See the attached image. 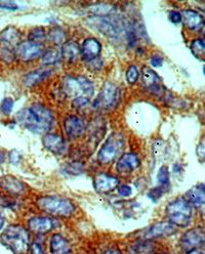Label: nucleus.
I'll use <instances>...</instances> for the list:
<instances>
[{"label":"nucleus","mask_w":205,"mask_h":254,"mask_svg":"<svg viewBox=\"0 0 205 254\" xmlns=\"http://www.w3.org/2000/svg\"><path fill=\"white\" fill-rule=\"evenodd\" d=\"M18 120L27 129L35 133L50 131L55 124V117L51 110L41 104H34L20 111Z\"/></svg>","instance_id":"nucleus-1"},{"label":"nucleus","mask_w":205,"mask_h":254,"mask_svg":"<svg viewBox=\"0 0 205 254\" xmlns=\"http://www.w3.org/2000/svg\"><path fill=\"white\" fill-rule=\"evenodd\" d=\"M0 242L14 254H27L30 250V234L22 226L10 225L0 235Z\"/></svg>","instance_id":"nucleus-2"},{"label":"nucleus","mask_w":205,"mask_h":254,"mask_svg":"<svg viewBox=\"0 0 205 254\" xmlns=\"http://www.w3.org/2000/svg\"><path fill=\"white\" fill-rule=\"evenodd\" d=\"M165 213L170 224L181 228H185L190 225L193 216L190 202L184 198H178L171 201L166 206Z\"/></svg>","instance_id":"nucleus-3"},{"label":"nucleus","mask_w":205,"mask_h":254,"mask_svg":"<svg viewBox=\"0 0 205 254\" xmlns=\"http://www.w3.org/2000/svg\"><path fill=\"white\" fill-rule=\"evenodd\" d=\"M63 91L71 98L72 101L76 100H90L93 95V85L87 78L83 76L67 77L63 82Z\"/></svg>","instance_id":"nucleus-4"},{"label":"nucleus","mask_w":205,"mask_h":254,"mask_svg":"<svg viewBox=\"0 0 205 254\" xmlns=\"http://www.w3.org/2000/svg\"><path fill=\"white\" fill-rule=\"evenodd\" d=\"M37 206L42 211L59 217H69L75 210L70 200L61 197H41L37 200Z\"/></svg>","instance_id":"nucleus-5"},{"label":"nucleus","mask_w":205,"mask_h":254,"mask_svg":"<svg viewBox=\"0 0 205 254\" xmlns=\"http://www.w3.org/2000/svg\"><path fill=\"white\" fill-rule=\"evenodd\" d=\"M124 149L123 136L115 132L110 135L104 142L98 154V160L101 164H109L113 162L117 157L120 156Z\"/></svg>","instance_id":"nucleus-6"},{"label":"nucleus","mask_w":205,"mask_h":254,"mask_svg":"<svg viewBox=\"0 0 205 254\" xmlns=\"http://www.w3.org/2000/svg\"><path fill=\"white\" fill-rule=\"evenodd\" d=\"M119 100V88L114 83L107 82L102 87L96 102H94V107L104 110H112L118 105Z\"/></svg>","instance_id":"nucleus-7"},{"label":"nucleus","mask_w":205,"mask_h":254,"mask_svg":"<svg viewBox=\"0 0 205 254\" xmlns=\"http://www.w3.org/2000/svg\"><path fill=\"white\" fill-rule=\"evenodd\" d=\"M179 244L181 249L186 252L198 249L205 244V230L202 228H195L186 232L181 237Z\"/></svg>","instance_id":"nucleus-8"},{"label":"nucleus","mask_w":205,"mask_h":254,"mask_svg":"<svg viewBox=\"0 0 205 254\" xmlns=\"http://www.w3.org/2000/svg\"><path fill=\"white\" fill-rule=\"evenodd\" d=\"M125 24L111 17H97L96 27L111 38H118L125 32Z\"/></svg>","instance_id":"nucleus-9"},{"label":"nucleus","mask_w":205,"mask_h":254,"mask_svg":"<svg viewBox=\"0 0 205 254\" xmlns=\"http://www.w3.org/2000/svg\"><path fill=\"white\" fill-rule=\"evenodd\" d=\"M177 232V227L173 226L170 222H157L146 229L140 234V239L144 241H149L157 238H163L171 236Z\"/></svg>","instance_id":"nucleus-10"},{"label":"nucleus","mask_w":205,"mask_h":254,"mask_svg":"<svg viewBox=\"0 0 205 254\" xmlns=\"http://www.w3.org/2000/svg\"><path fill=\"white\" fill-rule=\"evenodd\" d=\"M141 81H143L145 88L153 94L157 95V97H161L163 94L161 78L151 68L145 67L141 70Z\"/></svg>","instance_id":"nucleus-11"},{"label":"nucleus","mask_w":205,"mask_h":254,"mask_svg":"<svg viewBox=\"0 0 205 254\" xmlns=\"http://www.w3.org/2000/svg\"><path fill=\"white\" fill-rule=\"evenodd\" d=\"M44 54L43 46L40 43H35L32 41L21 42L17 47V57L24 61H33Z\"/></svg>","instance_id":"nucleus-12"},{"label":"nucleus","mask_w":205,"mask_h":254,"mask_svg":"<svg viewBox=\"0 0 205 254\" xmlns=\"http://www.w3.org/2000/svg\"><path fill=\"white\" fill-rule=\"evenodd\" d=\"M64 130L68 137L78 138L85 132L84 121L77 116H68L64 121Z\"/></svg>","instance_id":"nucleus-13"},{"label":"nucleus","mask_w":205,"mask_h":254,"mask_svg":"<svg viewBox=\"0 0 205 254\" xmlns=\"http://www.w3.org/2000/svg\"><path fill=\"white\" fill-rule=\"evenodd\" d=\"M0 188L11 196H20L25 193V185L12 176L0 177Z\"/></svg>","instance_id":"nucleus-14"},{"label":"nucleus","mask_w":205,"mask_h":254,"mask_svg":"<svg viewBox=\"0 0 205 254\" xmlns=\"http://www.w3.org/2000/svg\"><path fill=\"white\" fill-rule=\"evenodd\" d=\"M119 181L117 178L109 176L107 173H99L93 180V186L97 192L108 193L118 187Z\"/></svg>","instance_id":"nucleus-15"},{"label":"nucleus","mask_w":205,"mask_h":254,"mask_svg":"<svg viewBox=\"0 0 205 254\" xmlns=\"http://www.w3.org/2000/svg\"><path fill=\"white\" fill-rule=\"evenodd\" d=\"M140 165V160L137 154L128 153L123 155L117 162V171L123 176L132 173Z\"/></svg>","instance_id":"nucleus-16"},{"label":"nucleus","mask_w":205,"mask_h":254,"mask_svg":"<svg viewBox=\"0 0 205 254\" xmlns=\"http://www.w3.org/2000/svg\"><path fill=\"white\" fill-rule=\"evenodd\" d=\"M28 227H29V230L32 233L41 235V234L51 232L55 227V222L50 217L36 216L29 219Z\"/></svg>","instance_id":"nucleus-17"},{"label":"nucleus","mask_w":205,"mask_h":254,"mask_svg":"<svg viewBox=\"0 0 205 254\" xmlns=\"http://www.w3.org/2000/svg\"><path fill=\"white\" fill-rule=\"evenodd\" d=\"M187 200L205 214V184H198L187 193Z\"/></svg>","instance_id":"nucleus-18"},{"label":"nucleus","mask_w":205,"mask_h":254,"mask_svg":"<svg viewBox=\"0 0 205 254\" xmlns=\"http://www.w3.org/2000/svg\"><path fill=\"white\" fill-rule=\"evenodd\" d=\"M44 147L54 154H63L67 150V144L62 136L55 133H47L43 137Z\"/></svg>","instance_id":"nucleus-19"},{"label":"nucleus","mask_w":205,"mask_h":254,"mask_svg":"<svg viewBox=\"0 0 205 254\" xmlns=\"http://www.w3.org/2000/svg\"><path fill=\"white\" fill-rule=\"evenodd\" d=\"M182 14V21L184 22L185 26L189 29L197 31L202 29L205 26V22L202 15L192 9H186L181 12Z\"/></svg>","instance_id":"nucleus-20"},{"label":"nucleus","mask_w":205,"mask_h":254,"mask_svg":"<svg viewBox=\"0 0 205 254\" xmlns=\"http://www.w3.org/2000/svg\"><path fill=\"white\" fill-rule=\"evenodd\" d=\"M102 51V45L96 38H88L84 40L81 47V56L85 61H92L98 59Z\"/></svg>","instance_id":"nucleus-21"},{"label":"nucleus","mask_w":205,"mask_h":254,"mask_svg":"<svg viewBox=\"0 0 205 254\" xmlns=\"http://www.w3.org/2000/svg\"><path fill=\"white\" fill-rule=\"evenodd\" d=\"M50 249L52 254H71L72 252L69 241L60 234H55L52 236Z\"/></svg>","instance_id":"nucleus-22"},{"label":"nucleus","mask_w":205,"mask_h":254,"mask_svg":"<svg viewBox=\"0 0 205 254\" xmlns=\"http://www.w3.org/2000/svg\"><path fill=\"white\" fill-rule=\"evenodd\" d=\"M53 71L49 68H43L39 70H35L33 72H31L27 74L24 78V84L26 86H35L42 81H44L47 77H50Z\"/></svg>","instance_id":"nucleus-23"},{"label":"nucleus","mask_w":205,"mask_h":254,"mask_svg":"<svg viewBox=\"0 0 205 254\" xmlns=\"http://www.w3.org/2000/svg\"><path fill=\"white\" fill-rule=\"evenodd\" d=\"M61 53H62V59H64L69 63H73L78 59V57L81 55V49L76 42L67 41L63 44Z\"/></svg>","instance_id":"nucleus-24"},{"label":"nucleus","mask_w":205,"mask_h":254,"mask_svg":"<svg viewBox=\"0 0 205 254\" xmlns=\"http://www.w3.org/2000/svg\"><path fill=\"white\" fill-rule=\"evenodd\" d=\"M20 39V32L18 31V29H15L13 27H7L0 33V43L13 46L15 49H17L18 45L21 43Z\"/></svg>","instance_id":"nucleus-25"},{"label":"nucleus","mask_w":205,"mask_h":254,"mask_svg":"<svg viewBox=\"0 0 205 254\" xmlns=\"http://www.w3.org/2000/svg\"><path fill=\"white\" fill-rule=\"evenodd\" d=\"M154 250H155V246L153 243L143 240L141 242H137L134 244L131 247L130 252L131 254H153Z\"/></svg>","instance_id":"nucleus-26"},{"label":"nucleus","mask_w":205,"mask_h":254,"mask_svg":"<svg viewBox=\"0 0 205 254\" xmlns=\"http://www.w3.org/2000/svg\"><path fill=\"white\" fill-rule=\"evenodd\" d=\"M17 58V49L13 46L0 43V60L5 63H12Z\"/></svg>","instance_id":"nucleus-27"},{"label":"nucleus","mask_w":205,"mask_h":254,"mask_svg":"<svg viewBox=\"0 0 205 254\" xmlns=\"http://www.w3.org/2000/svg\"><path fill=\"white\" fill-rule=\"evenodd\" d=\"M62 59V53L59 50H49L45 52L42 56V64L43 65H54Z\"/></svg>","instance_id":"nucleus-28"},{"label":"nucleus","mask_w":205,"mask_h":254,"mask_svg":"<svg viewBox=\"0 0 205 254\" xmlns=\"http://www.w3.org/2000/svg\"><path fill=\"white\" fill-rule=\"evenodd\" d=\"M190 49L192 54L197 58V59H205V40L198 38L192 41Z\"/></svg>","instance_id":"nucleus-29"},{"label":"nucleus","mask_w":205,"mask_h":254,"mask_svg":"<svg viewBox=\"0 0 205 254\" xmlns=\"http://www.w3.org/2000/svg\"><path fill=\"white\" fill-rule=\"evenodd\" d=\"M90 11L94 13L97 17H108L109 14L113 13L114 9L112 5L109 4H97V5H92L90 7Z\"/></svg>","instance_id":"nucleus-30"},{"label":"nucleus","mask_w":205,"mask_h":254,"mask_svg":"<svg viewBox=\"0 0 205 254\" xmlns=\"http://www.w3.org/2000/svg\"><path fill=\"white\" fill-rule=\"evenodd\" d=\"M49 37H50V40L53 43H55V44H64L65 40H66L65 32L63 31L61 28H59V27L53 28L50 31Z\"/></svg>","instance_id":"nucleus-31"},{"label":"nucleus","mask_w":205,"mask_h":254,"mask_svg":"<svg viewBox=\"0 0 205 254\" xmlns=\"http://www.w3.org/2000/svg\"><path fill=\"white\" fill-rule=\"evenodd\" d=\"M46 33L45 30L42 27H37L30 31L29 33V41H32L35 43H40L45 39Z\"/></svg>","instance_id":"nucleus-32"},{"label":"nucleus","mask_w":205,"mask_h":254,"mask_svg":"<svg viewBox=\"0 0 205 254\" xmlns=\"http://www.w3.org/2000/svg\"><path fill=\"white\" fill-rule=\"evenodd\" d=\"M157 181H158L159 186L165 190L169 187V170L166 166H162L159 169L158 174H157Z\"/></svg>","instance_id":"nucleus-33"},{"label":"nucleus","mask_w":205,"mask_h":254,"mask_svg":"<svg viewBox=\"0 0 205 254\" xmlns=\"http://www.w3.org/2000/svg\"><path fill=\"white\" fill-rule=\"evenodd\" d=\"M64 170L68 174H74V176H78V174H81L84 171V165L79 162H73L71 164H67L65 166Z\"/></svg>","instance_id":"nucleus-34"},{"label":"nucleus","mask_w":205,"mask_h":254,"mask_svg":"<svg viewBox=\"0 0 205 254\" xmlns=\"http://www.w3.org/2000/svg\"><path fill=\"white\" fill-rule=\"evenodd\" d=\"M139 77V73H138V69L136 66H131L126 72V81H128L130 84H135L137 79Z\"/></svg>","instance_id":"nucleus-35"},{"label":"nucleus","mask_w":205,"mask_h":254,"mask_svg":"<svg viewBox=\"0 0 205 254\" xmlns=\"http://www.w3.org/2000/svg\"><path fill=\"white\" fill-rule=\"evenodd\" d=\"M165 189L164 188H162V187H156V188H154V189H152L150 192L148 193V197L153 201V202H157L158 201L161 197H162V195L164 194V192H165Z\"/></svg>","instance_id":"nucleus-36"},{"label":"nucleus","mask_w":205,"mask_h":254,"mask_svg":"<svg viewBox=\"0 0 205 254\" xmlns=\"http://www.w3.org/2000/svg\"><path fill=\"white\" fill-rule=\"evenodd\" d=\"M15 206H17V202L13 200V198L7 196H0V207L13 209Z\"/></svg>","instance_id":"nucleus-37"},{"label":"nucleus","mask_w":205,"mask_h":254,"mask_svg":"<svg viewBox=\"0 0 205 254\" xmlns=\"http://www.w3.org/2000/svg\"><path fill=\"white\" fill-rule=\"evenodd\" d=\"M13 100L10 99V98H6L2 101L1 103V106H0V109H1V112L5 115H8L10 114V112L12 111V108H13Z\"/></svg>","instance_id":"nucleus-38"},{"label":"nucleus","mask_w":205,"mask_h":254,"mask_svg":"<svg viewBox=\"0 0 205 254\" xmlns=\"http://www.w3.org/2000/svg\"><path fill=\"white\" fill-rule=\"evenodd\" d=\"M118 193L122 197H130L133 194V189L128 185H123L118 188Z\"/></svg>","instance_id":"nucleus-39"},{"label":"nucleus","mask_w":205,"mask_h":254,"mask_svg":"<svg viewBox=\"0 0 205 254\" xmlns=\"http://www.w3.org/2000/svg\"><path fill=\"white\" fill-rule=\"evenodd\" d=\"M168 18H169V20L173 24H179V23L182 22V14H181V12L176 11V10L170 11L169 14H168Z\"/></svg>","instance_id":"nucleus-40"},{"label":"nucleus","mask_w":205,"mask_h":254,"mask_svg":"<svg viewBox=\"0 0 205 254\" xmlns=\"http://www.w3.org/2000/svg\"><path fill=\"white\" fill-rule=\"evenodd\" d=\"M196 153H197V156H198V158L200 159V160L205 162V140L201 141L200 144L198 145Z\"/></svg>","instance_id":"nucleus-41"},{"label":"nucleus","mask_w":205,"mask_h":254,"mask_svg":"<svg viewBox=\"0 0 205 254\" xmlns=\"http://www.w3.org/2000/svg\"><path fill=\"white\" fill-rule=\"evenodd\" d=\"M0 8L7 9V10H17L19 6L17 3L11 2V1H3V2H0Z\"/></svg>","instance_id":"nucleus-42"},{"label":"nucleus","mask_w":205,"mask_h":254,"mask_svg":"<svg viewBox=\"0 0 205 254\" xmlns=\"http://www.w3.org/2000/svg\"><path fill=\"white\" fill-rule=\"evenodd\" d=\"M30 250H31V253H32V254H45L42 246L37 242L32 243V245L30 246Z\"/></svg>","instance_id":"nucleus-43"},{"label":"nucleus","mask_w":205,"mask_h":254,"mask_svg":"<svg viewBox=\"0 0 205 254\" xmlns=\"http://www.w3.org/2000/svg\"><path fill=\"white\" fill-rule=\"evenodd\" d=\"M163 59L160 56H153L151 58V65L155 68H159L162 66Z\"/></svg>","instance_id":"nucleus-44"},{"label":"nucleus","mask_w":205,"mask_h":254,"mask_svg":"<svg viewBox=\"0 0 205 254\" xmlns=\"http://www.w3.org/2000/svg\"><path fill=\"white\" fill-rule=\"evenodd\" d=\"M9 160L13 164H18L21 161V156L17 151H12L9 155Z\"/></svg>","instance_id":"nucleus-45"},{"label":"nucleus","mask_w":205,"mask_h":254,"mask_svg":"<svg viewBox=\"0 0 205 254\" xmlns=\"http://www.w3.org/2000/svg\"><path fill=\"white\" fill-rule=\"evenodd\" d=\"M103 254H123V253L117 248H108L103 252Z\"/></svg>","instance_id":"nucleus-46"},{"label":"nucleus","mask_w":205,"mask_h":254,"mask_svg":"<svg viewBox=\"0 0 205 254\" xmlns=\"http://www.w3.org/2000/svg\"><path fill=\"white\" fill-rule=\"evenodd\" d=\"M182 171H183L182 166L180 164H175V166H173V172L176 174H180Z\"/></svg>","instance_id":"nucleus-47"},{"label":"nucleus","mask_w":205,"mask_h":254,"mask_svg":"<svg viewBox=\"0 0 205 254\" xmlns=\"http://www.w3.org/2000/svg\"><path fill=\"white\" fill-rule=\"evenodd\" d=\"M4 222H5V218H4V216L2 215V213L0 212V231L2 230V228H3V226H4Z\"/></svg>","instance_id":"nucleus-48"},{"label":"nucleus","mask_w":205,"mask_h":254,"mask_svg":"<svg viewBox=\"0 0 205 254\" xmlns=\"http://www.w3.org/2000/svg\"><path fill=\"white\" fill-rule=\"evenodd\" d=\"M4 160H5V153L0 150V163L4 162Z\"/></svg>","instance_id":"nucleus-49"},{"label":"nucleus","mask_w":205,"mask_h":254,"mask_svg":"<svg viewBox=\"0 0 205 254\" xmlns=\"http://www.w3.org/2000/svg\"><path fill=\"white\" fill-rule=\"evenodd\" d=\"M187 254H204L202 251H200V250H198V249H196V250H192V251H189V252H187Z\"/></svg>","instance_id":"nucleus-50"},{"label":"nucleus","mask_w":205,"mask_h":254,"mask_svg":"<svg viewBox=\"0 0 205 254\" xmlns=\"http://www.w3.org/2000/svg\"><path fill=\"white\" fill-rule=\"evenodd\" d=\"M202 32H203V34L205 35V26L202 28Z\"/></svg>","instance_id":"nucleus-51"},{"label":"nucleus","mask_w":205,"mask_h":254,"mask_svg":"<svg viewBox=\"0 0 205 254\" xmlns=\"http://www.w3.org/2000/svg\"><path fill=\"white\" fill-rule=\"evenodd\" d=\"M164 254H177V253H175V252H168V253H164Z\"/></svg>","instance_id":"nucleus-52"},{"label":"nucleus","mask_w":205,"mask_h":254,"mask_svg":"<svg viewBox=\"0 0 205 254\" xmlns=\"http://www.w3.org/2000/svg\"><path fill=\"white\" fill-rule=\"evenodd\" d=\"M203 73H204V75H205V66H204V68H203Z\"/></svg>","instance_id":"nucleus-53"}]
</instances>
